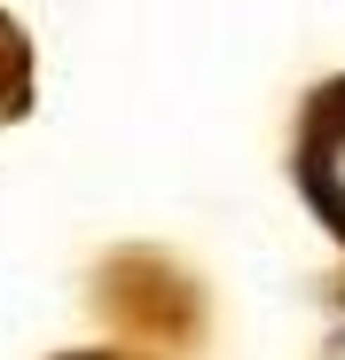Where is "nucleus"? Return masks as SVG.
Segmentation results:
<instances>
[{
  "label": "nucleus",
  "mask_w": 345,
  "mask_h": 360,
  "mask_svg": "<svg viewBox=\"0 0 345 360\" xmlns=\"http://www.w3.org/2000/svg\"><path fill=\"white\" fill-rule=\"evenodd\" d=\"M306 188L314 204L345 227V94H330V110H314V149H306Z\"/></svg>",
  "instance_id": "f257e3e1"
}]
</instances>
